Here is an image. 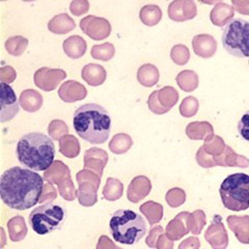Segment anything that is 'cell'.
Instances as JSON below:
<instances>
[{
    "label": "cell",
    "instance_id": "6da1fadb",
    "mask_svg": "<svg viewBox=\"0 0 249 249\" xmlns=\"http://www.w3.org/2000/svg\"><path fill=\"white\" fill-rule=\"evenodd\" d=\"M43 190L42 176L25 167L6 169L0 178V196L3 204L17 211H25L36 206Z\"/></svg>",
    "mask_w": 249,
    "mask_h": 249
},
{
    "label": "cell",
    "instance_id": "7a4b0ae2",
    "mask_svg": "<svg viewBox=\"0 0 249 249\" xmlns=\"http://www.w3.org/2000/svg\"><path fill=\"white\" fill-rule=\"evenodd\" d=\"M73 126L78 136L91 144L105 143L111 130V119L99 104L88 103L74 112Z\"/></svg>",
    "mask_w": 249,
    "mask_h": 249
},
{
    "label": "cell",
    "instance_id": "3957f363",
    "mask_svg": "<svg viewBox=\"0 0 249 249\" xmlns=\"http://www.w3.org/2000/svg\"><path fill=\"white\" fill-rule=\"evenodd\" d=\"M16 155L21 164L34 171H46L55 157L53 140L43 133L30 132L23 135L16 146Z\"/></svg>",
    "mask_w": 249,
    "mask_h": 249
},
{
    "label": "cell",
    "instance_id": "277c9868",
    "mask_svg": "<svg viewBox=\"0 0 249 249\" xmlns=\"http://www.w3.org/2000/svg\"><path fill=\"white\" fill-rule=\"evenodd\" d=\"M109 229L118 243L134 245L145 236L146 222L142 215L133 210L122 209L112 214Z\"/></svg>",
    "mask_w": 249,
    "mask_h": 249
},
{
    "label": "cell",
    "instance_id": "5b68a950",
    "mask_svg": "<svg viewBox=\"0 0 249 249\" xmlns=\"http://www.w3.org/2000/svg\"><path fill=\"white\" fill-rule=\"evenodd\" d=\"M219 193L224 208L235 212L245 211L249 208V175H230L222 181Z\"/></svg>",
    "mask_w": 249,
    "mask_h": 249
},
{
    "label": "cell",
    "instance_id": "8992f818",
    "mask_svg": "<svg viewBox=\"0 0 249 249\" xmlns=\"http://www.w3.org/2000/svg\"><path fill=\"white\" fill-rule=\"evenodd\" d=\"M221 42L231 55L249 58V22L243 19H231L224 26Z\"/></svg>",
    "mask_w": 249,
    "mask_h": 249
},
{
    "label": "cell",
    "instance_id": "52a82bcc",
    "mask_svg": "<svg viewBox=\"0 0 249 249\" xmlns=\"http://www.w3.org/2000/svg\"><path fill=\"white\" fill-rule=\"evenodd\" d=\"M67 217L66 210L59 205L44 204L35 208L28 217V222L36 235L45 236L61 228Z\"/></svg>",
    "mask_w": 249,
    "mask_h": 249
},
{
    "label": "cell",
    "instance_id": "ba28073f",
    "mask_svg": "<svg viewBox=\"0 0 249 249\" xmlns=\"http://www.w3.org/2000/svg\"><path fill=\"white\" fill-rule=\"evenodd\" d=\"M178 95L175 89L165 87L159 90H155L147 100V106L155 114H164L170 110L178 102Z\"/></svg>",
    "mask_w": 249,
    "mask_h": 249
},
{
    "label": "cell",
    "instance_id": "9c48e42d",
    "mask_svg": "<svg viewBox=\"0 0 249 249\" xmlns=\"http://www.w3.org/2000/svg\"><path fill=\"white\" fill-rule=\"evenodd\" d=\"M80 28L91 40L101 41L111 34V25L108 20L96 16H88L80 21Z\"/></svg>",
    "mask_w": 249,
    "mask_h": 249
},
{
    "label": "cell",
    "instance_id": "30bf717a",
    "mask_svg": "<svg viewBox=\"0 0 249 249\" xmlns=\"http://www.w3.org/2000/svg\"><path fill=\"white\" fill-rule=\"evenodd\" d=\"M67 73L60 69L41 68L35 73V84L38 89L45 91H52L56 89L58 84L66 79Z\"/></svg>",
    "mask_w": 249,
    "mask_h": 249
},
{
    "label": "cell",
    "instance_id": "8fae6325",
    "mask_svg": "<svg viewBox=\"0 0 249 249\" xmlns=\"http://www.w3.org/2000/svg\"><path fill=\"white\" fill-rule=\"evenodd\" d=\"M0 103H1V123L13 120L19 113V102L14 89L9 84H0Z\"/></svg>",
    "mask_w": 249,
    "mask_h": 249
},
{
    "label": "cell",
    "instance_id": "7c38bea8",
    "mask_svg": "<svg viewBox=\"0 0 249 249\" xmlns=\"http://www.w3.org/2000/svg\"><path fill=\"white\" fill-rule=\"evenodd\" d=\"M196 15V7L193 0H175L168 7L169 18L177 22L192 19Z\"/></svg>",
    "mask_w": 249,
    "mask_h": 249
},
{
    "label": "cell",
    "instance_id": "4fadbf2b",
    "mask_svg": "<svg viewBox=\"0 0 249 249\" xmlns=\"http://www.w3.org/2000/svg\"><path fill=\"white\" fill-rule=\"evenodd\" d=\"M88 96V90L80 82L68 80L58 89V97L66 103H75Z\"/></svg>",
    "mask_w": 249,
    "mask_h": 249
},
{
    "label": "cell",
    "instance_id": "5bb4252c",
    "mask_svg": "<svg viewBox=\"0 0 249 249\" xmlns=\"http://www.w3.org/2000/svg\"><path fill=\"white\" fill-rule=\"evenodd\" d=\"M81 77L90 87H99V85L105 82L107 73L102 66L97 64H89L83 67Z\"/></svg>",
    "mask_w": 249,
    "mask_h": 249
},
{
    "label": "cell",
    "instance_id": "9a60e30c",
    "mask_svg": "<svg viewBox=\"0 0 249 249\" xmlns=\"http://www.w3.org/2000/svg\"><path fill=\"white\" fill-rule=\"evenodd\" d=\"M64 51L70 58L78 59L82 57L88 49L87 42L80 36H72L68 37L62 44Z\"/></svg>",
    "mask_w": 249,
    "mask_h": 249
},
{
    "label": "cell",
    "instance_id": "2e32d148",
    "mask_svg": "<svg viewBox=\"0 0 249 249\" xmlns=\"http://www.w3.org/2000/svg\"><path fill=\"white\" fill-rule=\"evenodd\" d=\"M19 103L26 112H36L43 105V97L40 92L35 89H26L22 91Z\"/></svg>",
    "mask_w": 249,
    "mask_h": 249
},
{
    "label": "cell",
    "instance_id": "e0dca14e",
    "mask_svg": "<svg viewBox=\"0 0 249 249\" xmlns=\"http://www.w3.org/2000/svg\"><path fill=\"white\" fill-rule=\"evenodd\" d=\"M75 28V21L68 14H59L48 23V29L55 35H66Z\"/></svg>",
    "mask_w": 249,
    "mask_h": 249
},
{
    "label": "cell",
    "instance_id": "ac0fdd59",
    "mask_svg": "<svg viewBox=\"0 0 249 249\" xmlns=\"http://www.w3.org/2000/svg\"><path fill=\"white\" fill-rule=\"evenodd\" d=\"M159 77V70L154 65L145 64L138 69L137 80L144 88H152L157 84Z\"/></svg>",
    "mask_w": 249,
    "mask_h": 249
},
{
    "label": "cell",
    "instance_id": "d6986e66",
    "mask_svg": "<svg viewBox=\"0 0 249 249\" xmlns=\"http://www.w3.org/2000/svg\"><path fill=\"white\" fill-rule=\"evenodd\" d=\"M194 51L199 56L210 57L212 56L215 50L217 49V45L214 42L212 36H197L193 40Z\"/></svg>",
    "mask_w": 249,
    "mask_h": 249
},
{
    "label": "cell",
    "instance_id": "ffe728a7",
    "mask_svg": "<svg viewBox=\"0 0 249 249\" xmlns=\"http://www.w3.org/2000/svg\"><path fill=\"white\" fill-rule=\"evenodd\" d=\"M139 18L144 25L155 26L161 21L162 11L158 5L146 4L139 12Z\"/></svg>",
    "mask_w": 249,
    "mask_h": 249
},
{
    "label": "cell",
    "instance_id": "44dd1931",
    "mask_svg": "<svg viewBox=\"0 0 249 249\" xmlns=\"http://www.w3.org/2000/svg\"><path fill=\"white\" fill-rule=\"evenodd\" d=\"M115 53L114 46L111 43H104L102 45H93L90 50L92 58L98 60L108 61L113 58Z\"/></svg>",
    "mask_w": 249,
    "mask_h": 249
},
{
    "label": "cell",
    "instance_id": "7402d4cb",
    "mask_svg": "<svg viewBox=\"0 0 249 249\" xmlns=\"http://www.w3.org/2000/svg\"><path fill=\"white\" fill-rule=\"evenodd\" d=\"M28 40L23 36H12L5 42V49L13 56H20L27 48Z\"/></svg>",
    "mask_w": 249,
    "mask_h": 249
},
{
    "label": "cell",
    "instance_id": "603a6c76",
    "mask_svg": "<svg viewBox=\"0 0 249 249\" xmlns=\"http://www.w3.org/2000/svg\"><path fill=\"white\" fill-rule=\"evenodd\" d=\"M177 81L182 89L186 91H190L196 88L197 77L193 72L185 71V72H182L181 74H178Z\"/></svg>",
    "mask_w": 249,
    "mask_h": 249
},
{
    "label": "cell",
    "instance_id": "cb8c5ba5",
    "mask_svg": "<svg viewBox=\"0 0 249 249\" xmlns=\"http://www.w3.org/2000/svg\"><path fill=\"white\" fill-rule=\"evenodd\" d=\"M188 50L182 45H178L171 50V58L178 65H185L188 60Z\"/></svg>",
    "mask_w": 249,
    "mask_h": 249
},
{
    "label": "cell",
    "instance_id": "d4e9b609",
    "mask_svg": "<svg viewBox=\"0 0 249 249\" xmlns=\"http://www.w3.org/2000/svg\"><path fill=\"white\" fill-rule=\"evenodd\" d=\"M238 133L240 137L245 142H249V111L245 112L241 116L240 121L238 122Z\"/></svg>",
    "mask_w": 249,
    "mask_h": 249
},
{
    "label": "cell",
    "instance_id": "484cf974",
    "mask_svg": "<svg viewBox=\"0 0 249 249\" xmlns=\"http://www.w3.org/2000/svg\"><path fill=\"white\" fill-rule=\"evenodd\" d=\"M197 110V101L194 98H187L183 101L180 107L181 114L184 116H191L196 114Z\"/></svg>",
    "mask_w": 249,
    "mask_h": 249
},
{
    "label": "cell",
    "instance_id": "4316f807",
    "mask_svg": "<svg viewBox=\"0 0 249 249\" xmlns=\"http://www.w3.org/2000/svg\"><path fill=\"white\" fill-rule=\"evenodd\" d=\"M49 134L54 138V139H58V134H62V133H68L69 128L67 124L60 121V120H54L50 123L49 124Z\"/></svg>",
    "mask_w": 249,
    "mask_h": 249
},
{
    "label": "cell",
    "instance_id": "83f0119b",
    "mask_svg": "<svg viewBox=\"0 0 249 249\" xmlns=\"http://www.w3.org/2000/svg\"><path fill=\"white\" fill-rule=\"evenodd\" d=\"M89 10V0H73L70 4V11L75 16H82Z\"/></svg>",
    "mask_w": 249,
    "mask_h": 249
},
{
    "label": "cell",
    "instance_id": "f1b7e54d",
    "mask_svg": "<svg viewBox=\"0 0 249 249\" xmlns=\"http://www.w3.org/2000/svg\"><path fill=\"white\" fill-rule=\"evenodd\" d=\"M16 77H17V73L12 67L6 66L0 69V79L2 83L10 84L15 81Z\"/></svg>",
    "mask_w": 249,
    "mask_h": 249
},
{
    "label": "cell",
    "instance_id": "f546056e",
    "mask_svg": "<svg viewBox=\"0 0 249 249\" xmlns=\"http://www.w3.org/2000/svg\"><path fill=\"white\" fill-rule=\"evenodd\" d=\"M202 3H208V4H212L215 3L216 1H219V0H199Z\"/></svg>",
    "mask_w": 249,
    "mask_h": 249
},
{
    "label": "cell",
    "instance_id": "4dcf8cb0",
    "mask_svg": "<svg viewBox=\"0 0 249 249\" xmlns=\"http://www.w3.org/2000/svg\"><path fill=\"white\" fill-rule=\"evenodd\" d=\"M22 1H25V2H31V1H36V0H22Z\"/></svg>",
    "mask_w": 249,
    "mask_h": 249
},
{
    "label": "cell",
    "instance_id": "1f68e13d",
    "mask_svg": "<svg viewBox=\"0 0 249 249\" xmlns=\"http://www.w3.org/2000/svg\"><path fill=\"white\" fill-rule=\"evenodd\" d=\"M1 1H5V0H1Z\"/></svg>",
    "mask_w": 249,
    "mask_h": 249
}]
</instances>
